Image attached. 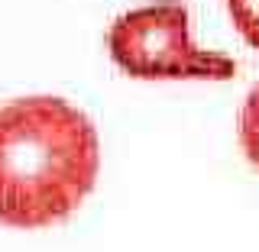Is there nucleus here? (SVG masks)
<instances>
[{"mask_svg": "<svg viewBox=\"0 0 259 252\" xmlns=\"http://www.w3.org/2000/svg\"><path fill=\"white\" fill-rule=\"evenodd\" d=\"M237 136L240 149L253 168H259V84L249 87V94L243 97L240 120H237Z\"/></svg>", "mask_w": 259, "mask_h": 252, "instance_id": "7ed1b4c3", "label": "nucleus"}, {"mask_svg": "<svg viewBox=\"0 0 259 252\" xmlns=\"http://www.w3.org/2000/svg\"><path fill=\"white\" fill-rule=\"evenodd\" d=\"M97 129L65 97L29 94L0 107V223L42 230L68 220L94 191Z\"/></svg>", "mask_w": 259, "mask_h": 252, "instance_id": "f257e3e1", "label": "nucleus"}, {"mask_svg": "<svg viewBox=\"0 0 259 252\" xmlns=\"http://www.w3.org/2000/svg\"><path fill=\"white\" fill-rule=\"evenodd\" d=\"M107 52L136 81H227L237 62L191 36V10L182 0H156L120 13L107 29Z\"/></svg>", "mask_w": 259, "mask_h": 252, "instance_id": "f03ea898", "label": "nucleus"}, {"mask_svg": "<svg viewBox=\"0 0 259 252\" xmlns=\"http://www.w3.org/2000/svg\"><path fill=\"white\" fill-rule=\"evenodd\" d=\"M233 29L253 48H259V0H224Z\"/></svg>", "mask_w": 259, "mask_h": 252, "instance_id": "20e7f679", "label": "nucleus"}]
</instances>
